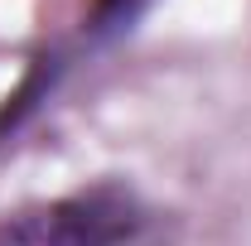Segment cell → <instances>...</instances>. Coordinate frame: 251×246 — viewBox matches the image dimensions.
Returning <instances> with one entry per match:
<instances>
[{"mask_svg":"<svg viewBox=\"0 0 251 246\" xmlns=\"http://www.w3.org/2000/svg\"><path fill=\"white\" fill-rule=\"evenodd\" d=\"M140 222V203L126 188H87L5 217L0 246H126Z\"/></svg>","mask_w":251,"mask_h":246,"instance_id":"obj_1","label":"cell"},{"mask_svg":"<svg viewBox=\"0 0 251 246\" xmlns=\"http://www.w3.org/2000/svg\"><path fill=\"white\" fill-rule=\"evenodd\" d=\"M145 5H150V0H97L92 20H87V34H92V39H116V34H126L145 15Z\"/></svg>","mask_w":251,"mask_h":246,"instance_id":"obj_2","label":"cell"}]
</instances>
